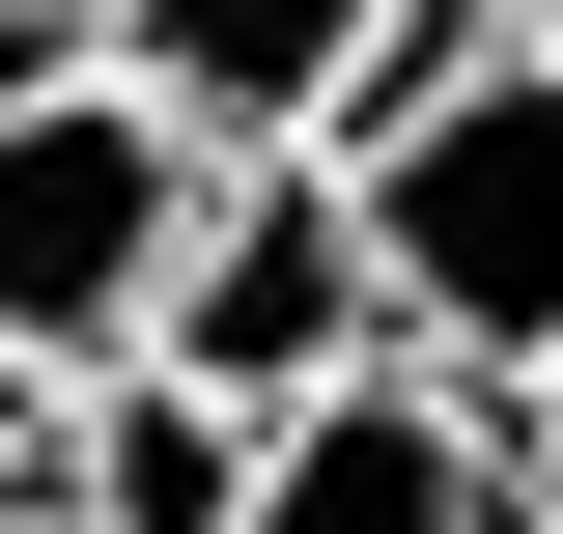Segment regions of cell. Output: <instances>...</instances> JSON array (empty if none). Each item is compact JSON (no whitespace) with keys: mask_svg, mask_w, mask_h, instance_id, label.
<instances>
[{"mask_svg":"<svg viewBox=\"0 0 563 534\" xmlns=\"http://www.w3.org/2000/svg\"><path fill=\"white\" fill-rule=\"evenodd\" d=\"M310 169H339V225H366L395 366H451V394H536V366H563V57H536V29L395 57Z\"/></svg>","mask_w":563,"mask_h":534,"instance_id":"obj_1","label":"cell"},{"mask_svg":"<svg viewBox=\"0 0 563 534\" xmlns=\"http://www.w3.org/2000/svg\"><path fill=\"white\" fill-rule=\"evenodd\" d=\"M169 225H198V141L141 113L113 57L0 85V366H29V394L141 366V310H169Z\"/></svg>","mask_w":563,"mask_h":534,"instance_id":"obj_2","label":"cell"},{"mask_svg":"<svg viewBox=\"0 0 563 534\" xmlns=\"http://www.w3.org/2000/svg\"><path fill=\"white\" fill-rule=\"evenodd\" d=\"M339 366H395L339 169H310V141L198 169V225H169V310H141V394H198V422H282V394H339Z\"/></svg>","mask_w":563,"mask_h":534,"instance_id":"obj_3","label":"cell"},{"mask_svg":"<svg viewBox=\"0 0 563 534\" xmlns=\"http://www.w3.org/2000/svg\"><path fill=\"white\" fill-rule=\"evenodd\" d=\"M451 29H507V0H85V57H113L169 141H198V169L339 141L366 85H395V57H451Z\"/></svg>","mask_w":563,"mask_h":534,"instance_id":"obj_4","label":"cell"},{"mask_svg":"<svg viewBox=\"0 0 563 534\" xmlns=\"http://www.w3.org/2000/svg\"><path fill=\"white\" fill-rule=\"evenodd\" d=\"M225 534H563V507H536V450H507V394H451V366H339V394L254 422Z\"/></svg>","mask_w":563,"mask_h":534,"instance_id":"obj_5","label":"cell"},{"mask_svg":"<svg viewBox=\"0 0 563 534\" xmlns=\"http://www.w3.org/2000/svg\"><path fill=\"white\" fill-rule=\"evenodd\" d=\"M225 478H254V422L141 394V366H85V394H57V450H29V507H57V534H225Z\"/></svg>","mask_w":563,"mask_h":534,"instance_id":"obj_6","label":"cell"},{"mask_svg":"<svg viewBox=\"0 0 563 534\" xmlns=\"http://www.w3.org/2000/svg\"><path fill=\"white\" fill-rule=\"evenodd\" d=\"M57 57H85V0H0V85H57Z\"/></svg>","mask_w":563,"mask_h":534,"instance_id":"obj_7","label":"cell"},{"mask_svg":"<svg viewBox=\"0 0 563 534\" xmlns=\"http://www.w3.org/2000/svg\"><path fill=\"white\" fill-rule=\"evenodd\" d=\"M507 450H536V507H563V366H536V394H507Z\"/></svg>","mask_w":563,"mask_h":534,"instance_id":"obj_8","label":"cell"},{"mask_svg":"<svg viewBox=\"0 0 563 534\" xmlns=\"http://www.w3.org/2000/svg\"><path fill=\"white\" fill-rule=\"evenodd\" d=\"M29 450H57V394H29V366H0V478H29Z\"/></svg>","mask_w":563,"mask_h":534,"instance_id":"obj_9","label":"cell"},{"mask_svg":"<svg viewBox=\"0 0 563 534\" xmlns=\"http://www.w3.org/2000/svg\"><path fill=\"white\" fill-rule=\"evenodd\" d=\"M507 29H536V57H563V0H507Z\"/></svg>","mask_w":563,"mask_h":534,"instance_id":"obj_10","label":"cell"},{"mask_svg":"<svg viewBox=\"0 0 563 534\" xmlns=\"http://www.w3.org/2000/svg\"><path fill=\"white\" fill-rule=\"evenodd\" d=\"M0 534H57V507H29V478H0Z\"/></svg>","mask_w":563,"mask_h":534,"instance_id":"obj_11","label":"cell"}]
</instances>
